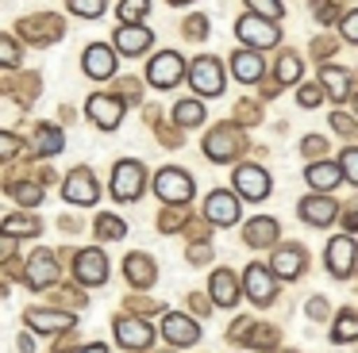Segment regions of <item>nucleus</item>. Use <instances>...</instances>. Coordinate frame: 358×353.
I'll return each mask as SVG.
<instances>
[{"instance_id": "obj_51", "label": "nucleus", "mask_w": 358, "mask_h": 353, "mask_svg": "<svg viewBox=\"0 0 358 353\" xmlns=\"http://www.w3.org/2000/svg\"><path fill=\"white\" fill-rule=\"evenodd\" d=\"M78 353H108L104 345H85V350H78Z\"/></svg>"}, {"instance_id": "obj_26", "label": "nucleus", "mask_w": 358, "mask_h": 353, "mask_svg": "<svg viewBox=\"0 0 358 353\" xmlns=\"http://www.w3.org/2000/svg\"><path fill=\"white\" fill-rule=\"evenodd\" d=\"M231 69H235V77H239L243 84H255V81H262V58H258L255 50H239L231 58Z\"/></svg>"}, {"instance_id": "obj_49", "label": "nucleus", "mask_w": 358, "mask_h": 353, "mask_svg": "<svg viewBox=\"0 0 358 353\" xmlns=\"http://www.w3.org/2000/svg\"><path fill=\"white\" fill-rule=\"evenodd\" d=\"M308 315H312V319H324V315H327V303H324V299H312V303H308Z\"/></svg>"}, {"instance_id": "obj_34", "label": "nucleus", "mask_w": 358, "mask_h": 353, "mask_svg": "<svg viewBox=\"0 0 358 353\" xmlns=\"http://www.w3.org/2000/svg\"><path fill=\"white\" fill-rule=\"evenodd\" d=\"M296 77H301V58H296V54H285V58L278 61V84H293Z\"/></svg>"}, {"instance_id": "obj_1", "label": "nucleus", "mask_w": 358, "mask_h": 353, "mask_svg": "<svg viewBox=\"0 0 358 353\" xmlns=\"http://www.w3.org/2000/svg\"><path fill=\"white\" fill-rule=\"evenodd\" d=\"M155 192H158V200H166V204L189 207V200H193V176L170 165V169H162V173L155 176Z\"/></svg>"}, {"instance_id": "obj_12", "label": "nucleus", "mask_w": 358, "mask_h": 353, "mask_svg": "<svg viewBox=\"0 0 358 353\" xmlns=\"http://www.w3.org/2000/svg\"><path fill=\"white\" fill-rule=\"evenodd\" d=\"M235 188H239V196H247V200H266L270 176H266V169H258V165H239L235 169Z\"/></svg>"}, {"instance_id": "obj_35", "label": "nucleus", "mask_w": 358, "mask_h": 353, "mask_svg": "<svg viewBox=\"0 0 358 353\" xmlns=\"http://www.w3.org/2000/svg\"><path fill=\"white\" fill-rule=\"evenodd\" d=\"M150 0H120V23H139Z\"/></svg>"}, {"instance_id": "obj_50", "label": "nucleus", "mask_w": 358, "mask_h": 353, "mask_svg": "<svg viewBox=\"0 0 358 353\" xmlns=\"http://www.w3.org/2000/svg\"><path fill=\"white\" fill-rule=\"evenodd\" d=\"M347 230H358V207H355V211L347 215Z\"/></svg>"}, {"instance_id": "obj_13", "label": "nucleus", "mask_w": 358, "mask_h": 353, "mask_svg": "<svg viewBox=\"0 0 358 353\" xmlns=\"http://www.w3.org/2000/svg\"><path fill=\"white\" fill-rule=\"evenodd\" d=\"M204 215H208L216 227H231V223L239 219V200H235L231 192L216 188V192L208 196V204H204Z\"/></svg>"}, {"instance_id": "obj_23", "label": "nucleus", "mask_w": 358, "mask_h": 353, "mask_svg": "<svg viewBox=\"0 0 358 353\" xmlns=\"http://www.w3.org/2000/svg\"><path fill=\"white\" fill-rule=\"evenodd\" d=\"M278 219H250L247 230H243V238H247V246H255V250H266V246L278 242Z\"/></svg>"}, {"instance_id": "obj_46", "label": "nucleus", "mask_w": 358, "mask_h": 353, "mask_svg": "<svg viewBox=\"0 0 358 353\" xmlns=\"http://www.w3.org/2000/svg\"><path fill=\"white\" fill-rule=\"evenodd\" d=\"M204 31H208V20H204V15H193V20L185 23V35H193V38H201Z\"/></svg>"}, {"instance_id": "obj_6", "label": "nucleus", "mask_w": 358, "mask_h": 353, "mask_svg": "<svg viewBox=\"0 0 358 353\" xmlns=\"http://www.w3.org/2000/svg\"><path fill=\"white\" fill-rule=\"evenodd\" d=\"M62 196L70 200V204H78V207L96 204V196H101V188H96V176L89 173V169H73V173L66 176V184H62Z\"/></svg>"}, {"instance_id": "obj_32", "label": "nucleus", "mask_w": 358, "mask_h": 353, "mask_svg": "<svg viewBox=\"0 0 358 353\" xmlns=\"http://www.w3.org/2000/svg\"><path fill=\"white\" fill-rule=\"evenodd\" d=\"M4 234H8V238L39 234V223H35V219H27V215H8V219H4Z\"/></svg>"}, {"instance_id": "obj_3", "label": "nucleus", "mask_w": 358, "mask_h": 353, "mask_svg": "<svg viewBox=\"0 0 358 353\" xmlns=\"http://www.w3.org/2000/svg\"><path fill=\"white\" fill-rule=\"evenodd\" d=\"M143 184H147V169L139 165V161H120L116 173H112V196L116 200H139Z\"/></svg>"}, {"instance_id": "obj_52", "label": "nucleus", "mask_w": 358, "mask_h": 353, "mask_svg": "<svg viewBox=\"0 0 358 353\" xmlns=\"http://www.w3.org/2000/svg\"><path fill=\"white\" fill-rule=\"evenodd\" d=\"M355 112H358V96H355Z\"/></svg>"}, {"instance_id": "obj_2", "label": "nucleus", "mask_w": 358, "mask_h": 353, "mask_svg": "<svg viewBox=\"0 0 358 353\" xmlns=\"http://www.w3.org/2000/svg\"><path fill=\"white\" fill-rule=\"evenodd\" d=\"M189 84H193L201 96H220V92H224V66L204 54V58H196L193 66H189Z\"/></svg>"}, {"instance_id": "obj_25", "label": "nucleus", "mask_w": 358, "mask_h": 353, "mask_svg": "<svg viewBox=\"0 0 358 353\" xmlns=\"http://www.w3.org/2000/svg\"><path fill=\"white\" fill-rule=\"evenodd\" d=\"M212 299H216L220 307H231L235 299H239V280H235L231 273H227V269H216V273H212Z\"/></svg>"}, {"instance_id": "obj_7", "label": "nucleus", "mask_w": 358, "mask_h": 353, "mask_svg": "<svg viewBox=\"0 0 358 353\" xmlns=\"http://www.w3.org/2000/svg\"><path fill=\"white\" fill-rule=\"evenodd\" d=\"M243 146H247V138H243L235 127H216L208 138H204V153H208V158H216V161L235 158Z\"/></svg>"}, {"instance_id": "obj_9", "label": "nucleus", "mask_w": 358, "mask_h": 353, "mask_svg": "<svg viewBox=\"0 0 358 353\" xmlns=\"http://www.w3.org/2000/svg\"><path fill=\"white\" fill-rule=\"evenodd\" d=\"M73 273H78V280L81 284H104L108 280V257H104L101 250H81L78 253V261H73Z\"/></svg>"}, {"instance_id": "obj_4", "label": "nucleus", "mask_w": 358, "mask_h": 353, "mask_svg": "<svg viewBox=\"0 0 358 353\" xmlns=\"http://www.w3.org/2000/svg\"><path fill=\"white\" fill-rule=\"evenodd\" d=\"M235 35L243 38L247 46H255V50H266V46L278 43V27H273V20H266V15H243L239 23H235Z\"/></svg>"}, {"instance_id": "obj_14", "label": "nucleus", "mask_w": 358, "mask_h": 353, "mask_svg": "<svg viewBox=\"0 0 358 353\" xmlns=\"http://www.w3.org/2000/svg\"><path fill=\"white\" fill-rule=\"evenodd\" d=\"M27 326L43 330V334H55V330H70L73 315L70 311H55V307H31L27 311Z\"/></svg>"}, {"instance_id": "obj_48", "label": "nucleus", "mask_w": 358, "mask_h": 353, "mask_svg": "<svg viewBox=\"0 0 358 353\" xmlns=\"http://www.w3.org/2000/svg\"><path fill=\"white\" fill-rule=\"evenodd\" d=\"M239 119L243 123H258V107L255 104H239Z\"/></svg>"}, {"instance_id": "obj_39", "label": "nucleus", "mask_w": 358, "mask_h": 353, "mask_svg": "<svg viewBox=\"0 0 358 353\" xmlns=\"http://www.w3.org/2000/svg\"><path fill=\"white\" fill-rule=\"evenodd\" d=\"M331 127L339 130L343 138H358V123L350 119V115H343V112H335V115H331Z\"/></svg>"}, {"instance_id": "obj_44", "label": "nucleus", "mask_w": 358, "mask_h": 353, "mask_svg": "<svg viewBox=\"0 0 358 353\" xmlns=\"http://www.w3.org/2000/svg\"><path fill=\"white\" fill-rule=\"evenodd\" d=\"M55 299H58V303H62V299H66V303H70V307H81V303H85V296H81L78 288H58V292H55Z\"/></svg>"}, {"instance_id": "obj_5", "label": "nucleus", "mask_w": 358, "mask_h": 353, "mask_svg": "<svg viewBox=\"0 0 358 353\" xmlns=\"http://www.w3.org/2000/svg\"><path fill=\"white\" fill-rule=\"evenodd\" d=\"M181 77H185V61H181V54H173V50L155 54V61L147 66V81L158 84V89H173Z\"/></svg>"}, {"instance_id": "obj_33", "label": "nucleus", "mask_w": 358, "mask_h": 353, "mask_svg": "<svg viewBox=\"0 0 358 353\" xmlns=\"http://www.w3.org/2000/svg\"><path fill=\"white\" fill-rule=\"evenodd\" d=\"M8 192L16 196V204H24V207L43 204V184H8Z\"/></svg>"}, {"instance_id": "obj_10", "label": "nucleus", "mask_w": 358, "mask_h": 353, "mask_svg": "<svg viewBox=\"0 0 358 353\" xmlns=\"http://www.w3.org/2000/svg\"><path fill=\"white\" fill-rule=\"evenodd\" d=\"M273 269H266V265H250L247 269V276H243V288H247V296L255 299V303H270L273 299V292H278V284H273Z\"/></svg>"}, {"instance_id": "obj_21", "label": "nucleus", "mask_w": 358, "mask_h": 353, "mask_svg": "<svg viewBox=\"0 0 358 353\" xmlns=\"http://www.w3.org/2000/svg\"><path fill=\"white\" fill-rule=\"evenodd\" d=\"M124 273H127V280H131L135 288H150L155 276H158V269H155V261H150L147 253H131V257L124 261Z\"/></svg>"}, {"instance_id": "obj_45", "label": "nucleus", "mask_w": 358, "mask_h": 353, "mask_svg": "<svg viewBox=\"0 0 358 353\" xmlns=\"http://www.w3.org/2000/svg\"><path fill=\"white\" fill-rule=\"evenodd\" d=\"M324 150H327V142H324V138H316V135H308V138H304V153H308V158H320Z\"/></svg>"}, {"instance_id": "obj_42", "label": "nucleus", "mask_w": 358, "mask_h": 353, "mask_svg": "<svg viewBox=\"0 0 358 353\" xmlns=\"http://www.w3.org/2000/svg\"><path fill=\"white\" fill-rule=\"evenodd\" d=\"M320 96H324V92H320V84H301V92H296V100H301L304 107L320 104Z\"/></svg>"}, {"instance_id": "obj_31", "label": "nucleus", "mask_w": 358, "mask_h": 353, "mask_svg": "<svg viewBox=\"0 0 358 353\" xmlns=\"http://www.w3.org/2000/svg\"><path fill=\"white\" fill-rule=\"evenodd\" d=\"M358 338V311H343L331 326V342H355Z\"/></svg>"}, {"instance_id": "obj_17", "label": "nucleus", "mask_w": 358, "mask_h": 353, "mask_svg": "<svg viewBox=\"0 0 358 353\" xmlns=\"http://www.w3.org/2000/svg\"><path fill=\"white\" fill-rule=\"evenodd\" d=\"M296 215H301L304 223H312V227H327V223L339 215V204H335V200H327V196H312V200H301Z\"/></svg>"}, {"instance_id": "obj_11", "label": "nucleus", "mask_w": 358, "mask_h": 353, "mask_svg": "<svg viewBox=\"0 0 358 353\" xmlns=\"http://www.w3.org/2000/svg\"><path fill=\"white\" fill-rule=\"evenodd\" d=\"M89 119H93L101 130H116L120 119H124V100H116V96H93V100H89Z\"/></svg>"}, {"instance_id": "obj_24", "label": "nucleus", "mask_w": 358, "mask_h": 353, "mask_svg": "<svg viewBox=\"0 0 358 353\" xmlns=\"http://www.w3.org/2000/svg\"><path fill=\"white\" fill-rule=\"evenodd\" d=\"M20 35H27L31 43H50V38L62 35V23L55 15H39V20H24L20 23Z\"/></svg>"}, {"instance_id": "obj_47", "label": "nucleus", "mask_w": 358, "mask_h": 353, "mask_svg": "<svg viewBox=\"0 0 358 353\" xmlns=\"http://www.w3.org/2000/svg\"><path fill=\"white\" fill-rule=\"evenodd\" d=\"M16 150H20V138L16 135H0V153H4V158H12Z\"/></svg>"}, {"instance_id": "obj_15", "label": "nucleus", "mask_w": 358, "mask_h": 353, "mask_svg": "<svg viewBox=\"0 0 358 353\" xmlns=\"http://www.w3.org/2000/svg\"><path fill=\"white\" fill-rule=\"evenodd\" d=\"M116 338L127 345V350H147V345L155 342V330H150L143 319H124V315H120L116 319Z\"/></svg>"}, {"instance_id": "obj_8", "label": "nucleus", "mask_w": 358, "mask_h": 353, "mask_svg": "<svg viewBox=\"0 0 358 353\" xmlns=\"http://www.w3.org/2000/svg\"><path fill=\"white\" fill-rule=\"evenodd\" d=\"M355 238L350 234H343V238H331V242H327V269H331V276H350L355 273Z\"/></svg>"}, {"instance_id": "obj_27", "label": "nucleus", "mask_w": 358, "mask_h": 353, "mask_svg": "<svg viewBox=\"0 0 358 353\" xmlns=\"http://www.w3.org/2000/svg\"><path fill=\"white\" fill-rule=\"evenodd\" d=\"M62 146H66V138H62V130H58V127L43 123V127L35 130V146H31V150L39 153V158H50V153H58Z\"/></svg>"}, {"instance_id": "obj_30", "label": "nucleus", "mask_w": 358, "mask_h": 353, "mask_svg": "<svg viewBox=\"0 0 358 353\" xmlns=\"http://www.w3.org/2000/svg\"><path fill=\"white\" fill-rule=\"evenodd\" d=\"M173 123H178V127H196V123H204V107L196 104V100H181V104L173 107Z\"/></svg>"}, {"instance_id": "obj_18", "label": "nucleus", "mask_w": 358, "mask_h": 353, "mask_svg": "<svg viewBox=\"0 0 358 353\" xmlns=\"http://www.w3.org/2000/svg\"><path fill=\"white\" fill-rule=\"evenodd\" d=\"M24 280L31 284V288H47V284H55V280H58V261H55V253H47V250L35 253L31 265H27V273H24Z\"/></svg>"}, {"instance_id": "obj_22", "label": "nucleus", "mask_w": 358, "mask_h": 353, "mask_svg": "<svg viewBox=\"0 0 358 353\" xmlns=\"http://www.w3.org/2000/svg\"><path fill=\"white\" fill-rule=\"evenodd\" d=\"M116 46L124 54H143L150 46V31L147 27H139V23H120V31H116Z\"/></svg>"}, {"instance_id": "obj_29", "label": "nucleus", "mask_w": 358, "mask_h": 353, "mask_svg": "<svg viewBox=\"0 0 358 353\" xmlns=\"http://www.w3.org/2000/svg\"><path fill=\"white\" fill-rule=\"evenodd\" d=\"M320 81H324V89L331 92L335 100H347V96H350V77L343 73V69H335V66H324V73H320Z\"/></svg>"}, {"instance_id": "obj_20", "label": "nucleus", "mask_w": 358, "mask_h": 353, "mask_svg": "<svg viewBox=\"0 0 358 353\" xmlns=\"http://www.w3.org/2000/svg\"><path fill=\"white\" fill-rule=\"evenodd\" d=\"M273 273L281 276V280H293V276H301V269H304V250L301 246H281L278 253H273Z\"/></svg>"}, {"instance_id": "obj_16", "label": "nucleus", "mask_w": 358, "mask_h": 353, "mask_svg": "<svg viewBox=\"0 0 358 353\" xmlns=\"http://www.w3.org/2000/svg\"><path fill=\"white\" fill-rule=\"evenodd\" d=\"M81 66H85V73L93 77V81H108V77L116 73V58H112V50L101 46V43L89 46L85 58H81Z\"/></svg>"}, {"instance_id": "obj_28", "label": "nucleus", "mask_w": 358, "mask_h": 353, "mask_svg": "<svg viewBox=\"0 0 358 353\" xmlns=\"http://www.w3.org/2000/svg\"><path fill=\"white\" fill-rule=\"evenodd\" d=\"M339 176H343V165H331V161L308 165V184H316V188H331V184H339Z\"/></svg>"}, {"instance_id": "obj_41", "label": "nucleus", "mask_w": 358, "mask_h": 353, "mask_svg": "<svg viewBox=\"0 0 358 353\" xmlns=\"http://www.w3.org/2000/svg\"><path fill=\"white\" fill-rule=\"evenodd\" d=\"M339 35L347 38V43H358V12H347V20H343Z\"/></svg>"}, {"instance_id": "obj_43", "label": "nucleus", "mask_w": 358, "mask_h": 353, "mask_svg": "<svg viewBox=\"0 0 358 353\" xmlns=\"http://www.w3.org/2000/svg\"><path fill=\"white\" fill-rule=\"evenodd\" d=\"M0 58H4V66H16L20 61V50H16V43H12V38H0Z\"/></svg>"}, {"instance_id": "obj_38", "label": "nucleus", "mask_w": 358, "mask_h": 353, "mask_svg": "<svg viewBox=\"0 0 358 353\" xmlns=\"http://www.w3.org/2000/svg\"><path fill=\"white\" fill-rule=\"evenodd\" d=\"M70 12L85 15V20H96V15L104 12V0H70Z\"/></svg>"}, {"instance_id": "obj_36", "label": "nucleus", "mask_w": 358, "mask_h": 353, "mask_svg": "<svg viewBox=\"0 0 358 353\" xmlns=\"http://www.w3.org/2000/svg\"><path fill=\"white\" fill-rule=\"evenodd\" d=\"M96 234L112 242V238H124V234H127V227L116 219V215H101V219H96Z\"/></svg>"}, {"instance_id": "obj_19", "label": "nucleus", "mask_w": 358, "mask_h": 353, "mask_svg": "<svg viewBox=\"0 0 358 353\" xmlns=\"http://www.w3.org/2000/svg\"><path fill=\"white\" fill-rule=\"evenodd\" d=\"M162 334L170 338L173 345H193L201 338V326H196L189 315H166L162 319Z\"/></svg>"}, {"instance_id": "obj_40", "label": "nucleus", "mask_w": 358, "mask_h": 353, "mask_svg": "<svg viewBox=\"0 0 358 353\" xmlns=\"http://www.w3.org/2000/svg\"><path fill=\"white\" fill-rule=\"evenodd\" d=\"M250 8H255L258 15H266V20H273V15H281L285 8H281V0H247Z\"/></svg>"}, {"instance_id": "obj_37", "label": "nucleus", "mask_w": 358, "mask_h": 353, "mask_svg": "<svg viewBox=\"0 0 358 353\" xmlns=\"http://www.w3.org/2000/svg\"><path fill=\"white\" fill-rule=\"evenodd\" d=\"M339 165H343V176H347L350 184H358V146H347V150L339 153Z\"/></svg>"}]
</instances>
